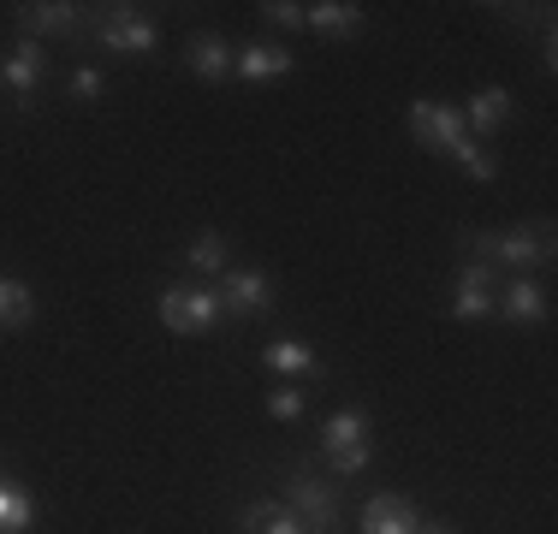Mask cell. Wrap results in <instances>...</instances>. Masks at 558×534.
<instances>
[{
    "instance_id": "6da1fadb",
    "label": "cell",
    "mask_w": 558,
    "mask_h": 534,
    "mask_svg": "<svg viewBox=\"0 0 558 534\" xmlns=\"http://www.w3.org/2000/svg\"><path fill=\"white\" fill-rule=\"evenodd\" d=\"M220 291L215 286H167L161 291V320L167 332H179V339H203V332H215L220 320Z\"/></svg>"
},
{
    "instance_id": "7a4b0ae2",
    "label": "cell",
    "mask_w": 558,
    "mask_h": 534,
    "mask_svg": "<svg viewBox=\"0 0 558 534\" xmlns=\"http://www.w3.org/2000/svg\"><path fill=\"white\" fill-rule=\"evenodd\" d=\"M470 250H482V256H494L505 267H529V262H547L553 256V226H511V232H475Z\"/></svg>"
},
{
    "instance_id": "3957f363",
    "label": "cell",
    "mask_w": 558,
    "mask_h": 534,
    "mask_svg": "<svg viewBox=\"0 0 558 534\" xmlns=\"http://www.w3.org/2000/svg\"><path fill=\"white\" fill-rule=\"evenodd\" d=\"M327 439V458H333L339 475H363L368 470V416L363 410H333L322 427Z\"/></svg>"
},
{
    "instance_id": "277c9868",
    "label": "cell",
    "mask_w": 558,
    "mask_h": 534,
    "mask_svg": "<svg viewBox=\"0 0 558 534\" xmlns=\"http://www.w3.org/2000/svg\"><path fill=\"white\" fill-rule=\"evenodd\" d=\"M286 505L298 511L303 534H333V529H339V499H333V487H327L322 475H310V470L286 481Z\"/></svg>"
},
{
    "instance_id": "5b68a950",
    "label": "cell",
    "mask_w": 558,
    "mask_h": 534,
    "mask_svg": "<svg viewBox=\"0 0 558 534\" xmlns=\"http://www.w3.org/2000/svg\"><path fill=\"white\" fill-rule=\"evenodd\" d=\"M96 43L113 48V53H155L161 31H155L137 7H108V12H101V24H96Z\"/></svg>"
},
{
    "instance_id": "8992f818",
    "label": "cell",
    "mask_w": 558,
    "mask_h": 534,
    "mask_svg": "<svg viewBox=\"0 0 558 534\" xmlns=\"http://www.w3.org/2000/svg\"><path fill=\"white\" fill-rule=\"evenodd\" d=\"M410 131H416V143H428V149H458L463 143V113L446 101H410Z\"/></svg>"
},
{
    "instance_id": "52a82bcc",
    "label": "cell",
    "mask_w": 558,
    "mask_h": 534,
    "mask_svg": "<svg viewBox=\"0 0 558 534\" xmlns=\"http://www.w3.org/2000/svg\"><path fill=\"white\" fill-rule=\"evenodd\" d=\"M43 72H48V48L31 43V36H19V43H12V53L0 60V84H12V96H19L24 107H31L36 84H43Z\"/></svg>"
},
{
    "instance_id": "ba28073f",
    "label": "cell",
    "mask_w": 558,
    "mask_h": 534,
    "mask_svg": "<svg viewBox=\"0 0 558 534\" xmlns=\"http://www.w3.org/2000/svg\"><path fill=\"white\" fill-rule=\"evenodd\" d=\"M215 291H220L226 310H238V315H268V303H274L268 274H250V267H232V274H220Z\"/></svg>"
},
{
    "instance_id": "9c48e42d",
    "label": "cell",
    "mask_w": 558,
    "mask_h": 534,
    "mask_svg": "<svg viewBox=\"0 0 558 534\" xmlns=\"http://www.w3.org/2000/svg\"><path fill=\"white\" fill-rule=\"evenodd\" d=\"M487 310H494V267H487V262H470V267L458 274L451 315H458V320H482Z\"/></svg>"
},
{
    "instance_id": "30bf717a",
    "label": "cell",
    "mask_w": 558,
    "mask_h": 534,
    "mask_svg": "<svg viewBox=\"0 0 558 534\" xmlns=\"http://www.w3.org/2000/svg\"><path fill=\"white\" fill-rule=\"evenodd\" d=\"M422 517L410 499H392V493H380V499L363 505V534H416Z\"/></svg>"
},
{
    "instance_id": "8fae6325",
    "label": "cell",
    "mask_w": 558,
    "mask_h": 534,
    "mask_svg": "<svg viewBox=\"0 0 558 534\" xmlns=\"http://www.w3.org/2000/svg\"><path fill=\"white\" fill-rule=\"evenodd\" d=\"M303 24H310L315 36H327V43H339V36L363 31V7H356V0H322V7H303Z\"/></svg>"
},
{
    "instance_id": "7c38bea8",
    "label": "cell",
    "mask_w": 558,
    "mask_h": 534,
    "mask_svg": "<svg viewBox=\"0 0 558 534\" xmlns=\"http://www.w3.org/2000/svg\"><path fill=\"white\" fill-rule=\"evenodd\" d=\"M494 310H499L505 320H517V327H523V320H541V315H547V291H541L529 274H517L511 286L494 298Z\"/></svg>"
},
{
    "instance_id": "4fadbf2b",
    "label": "cell",
    "mask_w": 558,
    "mask_h": 534,
    "mask_svg": "<svg viewBox=\"0 0 558 534\" xmlns=\"http://www.w3.org/2000/svg\"><path fill=\"white\" fill-rule=\"evenodd\" d=\"M19 31L31 36V43H43V36H72L77 31V7H65V0H48V7H19Z\"/></svg>"
},
{
    "instance_id": "5bb4252c",
    "label": "cell",
    "mask_w": 558,
    "mask_h": 534,
    "mask_svg": "<svg viewBox=\"0 0 558 534\" xmlns=\"http://www.w3.org/2000/svg\"><path fill=\"white\" fill-rule=\"evenodd\" d=\"M184 60H191L196 77H208V84H220V77H232L238 65V48L226 43V36H196L191 48H184Z\"/></svg>"
},
{
    "instance_id": "9a60e30c",
    "label": "cell",
    "mask_w": 558,
    "mask_h": 534,
    "mask_svg": "<svg viewBox=\"0 0 558 534\" xmlns=\"http://www.w3.org/2000/svg\"><path fill=\"white\" fill-rule=\"evenodd\" d=\"M291 65H298V60H291V48H279V43H250V48H238V65H232V72L268 84V77H286Z\"/></svg>"
},
{
    "instance_id": "2e32d148",
    "label": "cell",
    "mask_w": 558,
    "mask_h": 534,
    "mask_svg": "<svg viewBox=\"0 0 558 534\" xmlns=\"http://www.w3.org/2000/svg\"><path fill=\"white\" fill-rule=\"evenodd\" d=\"M458 113H463V131H499L505 113H511V89L487 84V89H475V96L458 107Z\"/></svg>"
},
{
    "instance_id": "e0dca14e",
    "label": "cell",
    "mask_w": 558,
    "mask_h": 534,
    "mask_svg": "<svg viewBox=\"0 0 558 534\" xmlns=\"http://www.w3.org/2000/svg\"><path fill=\"white\" fill-rule=\"evenodd\" d=\"M244 534H303V523H298V511H291V505L256 499V505L244 511Z\"/></svg>"
},
{
    "instance_id": "ac0fdd59",
    "label": "cell",
    "mask_w": 558,
    "mask_h": 534,
    "mask_svg": "<svg viewBox=\"0 0 558 534\" xmlns=\"http://www.w3.org/2000/svg\"><path fill=\"white\" fill-rule=\"evenodd\" d=\"M31 315H36V298L19 286V279H0V332H19V327H31Z\"/></svg>"
},
{
    "instance_id": "d6986e66",
    "label": "cell",
    "mask_w": 558,
    "mask_h": 534,
    "mask_svg": "<svg viewBox=\"0 0 558 534\" xmlns=\"http://www.w3.org/2000/svg\"><path fill=\"white\" fill-rule=\"evenodd\" d=\"M262 363L279 368V374H310V368H315V351H310L303 339H274L268 351H262Z\"/></svg>"
},
{
    "instance_id": "ffe728a7",
    "label": "cell",
    "mask_w": 558,
    "mask_h": 534,
    "mask_svg": "<svg viewBox=\"0 0 558 534\" xmlns=\"http://www.w3.org/2000/svg\"><path fill=\"white\" fill-rule=\"evenodd\" d=\"M451 155H458V167L470 172L475 184H494V179H499V155H487L482 143H470V137H463V143H458V149H451Z\"/></svg>"
},
{
    "instance_id": "44dd1931",
    "label": "cell",
    "mask_w": 558,
    "mask_h": 534,
    "mask_svg": "<svg viewBox=\"0 0 558 534\" xmlns=\"http://www.w3.org/2000/svg\"><path fill=\"white\" fill-rule=\"evenodd\" d=\"M24 529H31V499H24V487L0 481V534H24Z\"/></svg>"
},
{
    "instance_id": "7402d4cb",
    "label": "cell",
    "mask_w": 558,
    "mask_h": 534,
    "mask_svg": "<svg viewBox=\"0 0 558 534\" xmlns=\"http://www.w3.org/2000/svg\"><path fill=\"white\" fill-rule=\"evenodd\" d=\"M184 262L203 267V274H220V267H226V238L220 232H196L191 250H184Z\"/></svg>"
},
{
    "instance_id": "603a6c76",
    "label": "cell",
    "mask_w": 558,
    "mask_h": 534,
    "mask_svg": "<svg viewBox=\"0 0 558 534\" xmlns=\"http://www.w3.org/2000/svg\"><path fill=\"white\" fill-rule=\"evenodd\" d=\"M268 416L274 422H298L303 416V392H298V386H274V392H268Z\"/></svg>"
},
{
    "instance_id": "cb8c5ba5",
    "label": "cell",
    "mask_w": 558,
    "mask_h": 534,
    "mask_svg": "<svg viewBox=\"0 0 558 534\" xmlns=\"http://www.w3.org/2000/svg\"><path fill=\"white\" fill-rule=\"evenodd\" d=\"M262 19H268V24H286V31H298V24H303V7H298V0H268V7H262Z\"/></svg>"
},
{
    "instance_id": "d4e9b609",
    "label": "cell",
    "mask_w": 558,
    "mask_h": 534,
    "mask_svg": "<svg viewBox=\"0 0 558 534\" xmlns=\"http://www.w3.org/2000/svg\"><path fill=\"white\" fill-rule=\"evenodd\" d=\"M101 89H108V77H101L96 65H77V72H72V96L89 101V96H101Z\"/></svg>"
},
{
    "instance_id": "484cf974",
    "label": "cell",
    "mask_w": 558,
    "mask_h": 534,
    "mask_svg": "<svg viewBox=\"0 0 558 534\" xmlns=\"http://www.w3.org/2000/svg\"><path fill=\"white\" fill-rule=\"evenodd\" d=\"M416 534H451L446 523H428V529H416Z\"/></svg>"
}]
</instances>
